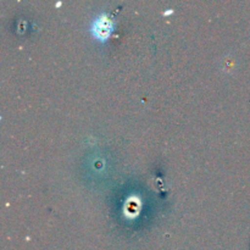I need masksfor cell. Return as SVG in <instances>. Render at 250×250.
Returning <instances> with one entry per match:
<instances>
[{
	"label": "cell",
	"mask_w": 250,
	"mask_h": 250,
	"mask_svg": "<svg viewBox=\"0 0 250 250\" xmlns=\"http://www.w3.org/2000/svg\"><path fill=\"white\" fill-rule=\"evenodd\" d=\"M114 31V22L105 14H100L90 24V32L99 41H106L110 33Z\"/></svg>",
	"instance_id": "cell-1"
}]
</instances>
